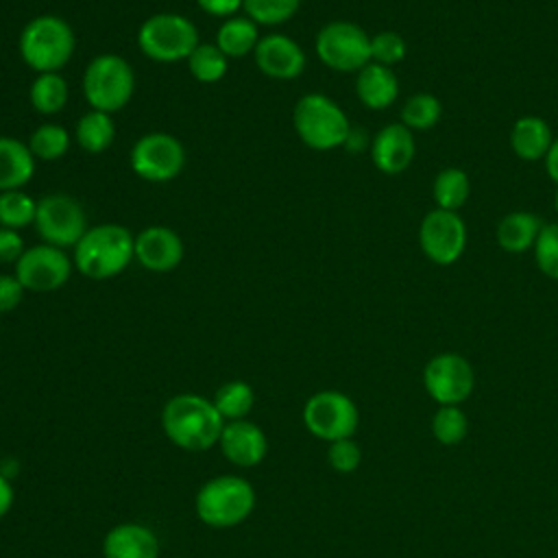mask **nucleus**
Segmentation results:
<instances>
[{"instance_id":"nucleus-1","label":"nucleus","mask_w":558,"mask_h":558,"mask_svg":"<svg viewBox=\"0 0 558 558\" xmlns=\"http://www.w3.org/2000/svg\"><path fill=\"white\" fill-rule=\"evenodd\" d=\"M161 425L177 447L185 451H207L220 440L225 418L216 410L214 401L185 392L166 403Z\"/></svg>"},{"instance_id":"nucleus-2","label":"nucleus","mask_w":558,"mask_h":558,"mask_svg":"<svg viewBox=\"0 0 558 558\" xmlns=\"http://www.w3.org/2000/svg\"><path fill=\"white\" fill-rule=\"evenodd\" d=\"M135 259V235L122 225L102 222L83 233L74 246V266L89 279H111Z\"/></svg>"},{"instance_id":"nucleus-3","label":"nucleus","mask_w":558,"mask_h":558,"mask_svg":"<svg viewBox=\"0 0 558 558\" xmlns=\"http://www.w3.org/2000/svg\"><path fill=\"white\" fill-rule=\"evenodd\" d=\"M74 46L76 37L72 26L59 15L33 17L22 28L17 41L22 61L37 74L59 72L65 68L74 54Z\"/></svg>"},{"instance_id":"nucleus-4","label":"nucleus","mask_w":558,"mask_h":558,"mask_svg":"<svg viewBox=\"0 0 558 558\" xmlns=\"http://www.w3.org/2000/svg\"><path fill=\"white\" fill-rule=\"evenodd\" d=\"M292 124L299 140L314 150H333L344 146L351 122L342 107L325 94L312 92L296 100Z\"/></svg>"},{"instance_id":"nucleus-5","label":"nucleus","mask_w":558,"mask_h":558,"mask_svg":"<svg viewBox=\"0 0 558 558\" xmlns=\"http://www.w3.org/2000/svg\"><path fill=\"white\" fill-rule=\"evenodd\" d=\"M255 508V490L248 480L220 475L203 484L196 495V514L209 527H233Z\"/></svg>"},{"instance_id":"nucleus-6","label":"nucleus","mask_w":558,"mask_h":558,"mask_svg":"<svg viewBox=\"0 0 558 558\" xmlns=\"http://www.w3.org/2000/svg\"><path fill=\"white\" fill-rule=\"evenodd\" d=\"M135 89V74L129 61L120 54H98L83 72L85 100L96 111L113 113L122 109Z\"/></svg>"},{"instance_id":"nucleus-7","label":"nucleus","mask_w":558,"mask_h":558,"mask_svg":"<svg viewBox=\"0 0 558 558\" xmlns=\"http://www.w3.org/2000/svg\"><path fill=\"white\" fill-rule=\"evenodd\" d=\"M201 44L192 20L179 13H155L137 31L140 50L157 63H177Z\"/></svg>"},{"instance_id":"nucleus-8","label":"nucleus","mask_w":558,"mask_h":558,"mask_svg":"<svg viewBox=\"0 0 558 558\" xmlns=\"http://www.w3.org/2000/svg\"><path fill=\"white\" fill-rule=\"evenodd\" d=\"M316 57L336 72H360L371 63V35L349 20L327 22L314 41Z\"/></svg>"},{"instance_id":"nucleus-9","label":"nucleus","mask_w":558,"mask_h":558,"mask_svg":"<svg viewBox=\"0 0 558 558\" xmlns=\"http://www.w3.org/2000/svg\"><path fill=\"white\" fill-rule=\"evenodd\" d=\"M303 423L312 436L333 442L355 434L360 412L349 395L340 390H320L305 401Z\"/></svg>"},{"instance_id":"nucleus-10","label":"nucleus","mask_w":558,"mask_h":558,"mask_svg":"<svg viewBox=\"0 0 558 558\" xmlns=\"http://www.w3.org/2000/svg\"><path fill=\"white\" fill-rule=\"evenodd\" d=\"M423 386L438 405H462L475 390V371L464 355L442 351L423 366Z\"/></svg>"},{"instance_id":"nucleus-11","label":"nucleus","mask_w":558,"mask_h":558,"mask_svg":"<svg viewBox=\"0 0 558 558\" xmlns=\"http://www.w3.org/2000/svg\"><path fill=\"white\" fill-rule=\"evenodd\" d=\"M185 166L183 144L163 131L142 135L131 148L133 172L148 183L172 181Z\"/></svg>"},{"instance_id":"nucleus-12","label":"nucleus","mask_w":558,"mask_h":558,"mask_svg":"<svg viewBox=\"0 0 558 558\" xmlns=\"http://www.w3.org/2000/svg\"><path fill=\"white\" fill-rule=\"evenodd\" d=\"M33 225L46 244L59 248L76 246L87 231L83 207L68 194H46L39 198Z\"/></svg>"},{"instance_id":"nucleus-13","label":"nucleus","mask_w":558,"mask_h":558,"mask_svg":"<svg viewBox=\"0 0 558 558\" xmlns=\"http://www.w3.org/2000/svg\"><path fill=\"white\" fill-rule=\"evenodd\" d=\"M418 246L436 266L458 262L466 248V225L458 211L434 207L418 225Z\"/></svg>"},{"instance_id":"nucleus-14","label":"nucleus","mask_w":558,"mask_h":558,"mask_svg":"<svg viewBox=\"0 0 558 558\" xmlns=\"http://www.w3.org/2000/svg\"><path fill=\"white\" fill-rule=\"evenodd\" d=\"M72 275V259L63 248L52 244H37L22 253L15 262V277L28 292L59 290Z\"/></svg>"},{"instance_id":"nucleus-15","label":"nucleus","mask_w":558,"mask_h":558,"mask_svg":"<svg viewBox=\"0 0 558 558\" xmlns=\"http://www.w3.org/2000/svg\"><path fill=\"white\" fill-rule=\"evenodd\" d=\"M253 57L259 72L275 81H292L301 76L307 61L303 48L292 37L281 33L259 37Z\"/></svg>"},{"instance_id":"nucleus-16","label":"nucleus","mask_w":558,"mask_h":558,"mask_svg":"<svg viewBox=\"0 0 558 558\" xmlns=\"http://www.w3.org/2000/svg\"><path fill=\"white\" fill-rule=\"evenodd\" d=\"M185 246L170 227H146L135 235V259L150 272L174 270L183 259Z\"/></svg>"},{"instance_id":"nucleus-17","label":"nucleus","mask_w":558,"mask_h":558,"mask_svg":"<svg viewBox=\"0 0 558 558\" xmlns=\"http://www.w3.org/2000/svg\"><path fill=\"white\" fill-rule=\"evenodd\" d=\"M416 155L414 133L401 122L384 124L371 142V159L384 174H399L410 168Z\"/></svg>"},{"instance_id":"nucleus-18","label":"nucleus","mask_w":558,"mask_h":558,"mask_svg":"<svg viewBox=\"0 0 558 558\" xmlns=\"http://www.w3.org/2000/svg\"><path fill=\"white\" fill-rule=\"evenodd\" d=\"M218 445H220L225 458L229 462H233L235 466H255V464H259L266 456V449H268L264 432L246 418L229 421L222 427Z\"/></svg>"},{"instance_id":"nucleus-19","label":"nucleus","mask_w":558,"mask_h":558,"mask_svg":"<svg viewBox=\"0 0 558 558\" xmlns=\"http://www.w3.org/2000/svg\"><path fill=\"white\" fill-rule=\"evenodd\" d=\"M102 554L105 558H157L159 541L142 523H120L107 532Z\"/></svg>"},{"instance_id":"nucleus-20","label":"nucleus","mask_w":558,"mask_h":558,"mask_svg":"<svg viewBox=\"0 0 558 558\" xmlns=\"http://www.w3.org/2000/svg\"><path fill=\"white\" fill-rule=\"evenodd\" d=\"M355 94L368 109H388L399 98V78L392 68L371 61L357 72Z\"/></svg>"},{"instance_id":"nucleus-21","label":"nucleus","mask_w":558,"mask_h":558,"mask_svg":"<svg viewBox=\"0 0 558 558\" xmlns=\"http://www.w3.org/2000/svg\"><path fill=\"white\" fill-rule=\"evenodd\" d=\"M554 135L549 124L538 116H523L510 129V148L523 161L545 159Z\"/></svg>"},{"instance_id":"nucleus-22","label":"nucleus","mask_w":558,"mask_h":558,"mask_svg":"<svg viewBox=\"0 0 558 558\" xmlns=\"http://www.w3.org/2000/svg\"><path fill=\"white\" fill-rule=\"evenodd\" d=\"M541 229H543V222L534 211L519 209V211L506 214L497 222L495 238H497V244L501 251L519 255L527 248H534V242H536Z\"/></svg>"},{"instance_id":"nucleus-23","label":"nucleus","mask_w":558,"mask_h":558,"mask_svg":"<svg viewBox=\"0 0 558 558\" xmlns=\"http://www.w3.org/2000/svg\"><path fill=\"white\" fill-rule=\"evenodd\" d=\"M35 172V157L28 144L0 135V192L22 190Z\"/></svg>"},{"instance_id":"nucleus-24","label":"nucleus","mask_w":558,"mask_h":558,"mask_svg":"<svg viewBox=\"0 0 558 558\" xmlns=\"http://www.w3.org/2000/svg\"><path fill=\"white\" fill-rule=\"evenodd\" d=\"M257 41H259L257 24L246 15H231L220 24L214 44L227 57H244L255 50Z\"/></svg>"},{"instance_id":"nucleus-25","label":"nucleus","mask_w":558,"mask_h":558,"mask_svg":"<svg viewBox=\"0 0 558 558\" xmlns=\"http://www.w3.org/2000/svg\"><path fill=\"white\" fill-rule=\"evenodd\" d=\"M432 196L438 209L458 211L471 196V179L462 168H442L432 183Z\"/></svg>"},{"instance_id":"nucleus-26","label":"nucleus","mask_w":558,"mask_h":558,"mask_svg":"<svg viewBox=\"0 0 558 558\" xmlns=\"http://www.w3.org/2000/svg\"><path fill=\"white\" fill-rule=\"evenodd\" d=\"M116 137V122L111 113L105 111H87L76 122V142L83 150L98 155L105 153Z\"/></svg>"},{"instance_id":"nucleus-27","label":"nucleus","mask_w":558,"mask_h":558,"mask_svg":"<svg viewBox=\"0 0 558 558\" xmlns=\"http://www.w3.org/2000/svg\"><path fill=\"white\" fill-rule=\"evenodd\" d=\"M68 96H70L68 83H65V78H61L59 72L37 74L28 89V100H31L33 109L44 116H52V113L61 111L68 102Z\"/></svg>"},{"instance_id":"nucleus-28","label":"nucleus","mask_w":558,"mask_h":558,"mask_svg":"<svg viewBox=\"0 0 558 558\" xmlns=\"http://www.w3.org/2000/svg\"><path fill=\"white\" fill-rule=\"evenodd\" d=\"M442 118L440 100L429 92L412 94L401 107V124L412 133H423L434 129Z\"/></svg>"},{"instance_id":"nucleus-29","label":"nucleus","mask_w":558,"mask_h":558,"mask_svg":"<svg viewBox=\"0 0 558 558\" xmlns=\"http://www.w3.org/2000/svg\"><path fill=\"white\" fill-rule=\"evenodd\" d=\"M185 61L198 83H218L229 70V57L216 44L201 41Z\"/></svg>"},{"instance_id":"nucleus-30","label":"nucleus","mask_w":558,"mask_h":558,"mask_svg":"<svg viewBox=\"0 0 558 558\" xmlns=\"http://www.w3.org/2000/svg\"><path fill=\"white\" fill-rule=\"evenodd\" d=\"M255 403V392L246 381H227L214 395V405L227 421L244 418Z\"/></svg>"},{"instance_id":"nucleus-31","label":"nucleus","mask_w":558,"mask_h":558,"mask_svg":"<svg viewBox=\"0 0 558 558\" xmlns=\"http://www.w3.org/2000/svg\"><path fill=\"white\" fill-rule=\"evenodd\" d=\"M429 427H432V436L440 445L453 447L466 438L469 418L460 405H438V410L432 416Z\"/></svg>"},{"instance_id":"nucleus-32","label":"nucleus","mask_w":558,"mask_h":558,"mask_svg":"<svg viewBox=\"0 0 558 558\" xmlns=\"http://www.w3.org/2000/svg\"><path fill=\"white\" fill-rule=\"evenodd\" d=\"M28 148L33 153L35 159H44V161H54L59 157H63L70 148V135L61 124H39L31 137H28Z\"/></svg>"},{"instance_id":"nucleus-33","label":"nucleus","mask_w":558,"mask_h":558,"mask_svg":"<svg viewBox=\"0 0 558 558\" xmlns=\"http://www.w3.org/2000/svg\"><path fill=\"white\" fill-rule=\"evenodd\" d=\"M37 201L22 190L0 192V227L22 229L35 222Z\"/></svg>"},{"instance_id":"nucleus-34","label":"nucleus","mask_w":558,"mask_h":558,"mask_svg":"<svg viewBox=\"0 0 558 558\" xmlns=\"http://www.w3.org/2000/svg\"><path fill=\"white\" fill-rule=\"evenodd\" d=\"M301 7V0H242V9L246 17L255 24H283L288 22Z\"/></svg>"},{"instance_id":"nucleus-35","label":"nucleus","mask_w":558,"mask_h":558,"mask_svg":"<svg viewBox=\"0 0 558 558\" xmlns=\"http://www.w3.org/2000/svg\"><path fill=\"white\" fill-rule=\"evenodd\" d=\"M532 251L538 270L549 279H558V222L543 225Z\"/></svg>"},{"instance_id":"nucleus-36","label":"nucleus","mask_w":558,"mask_h":558,"mask_svg":"<svg viewBox=\"0 0 558 558\" xmlns=\"http://www.w3.org/2000/svg\"><path fill=\"white\" fill-rule=\"evenodd\" d=\"M405 52H408V44L395 31H381L371 37V61L379 65L395 68L405 59Z\"/></svg>"},{"instance_id":"nucleus-37","label":"nucleus","mask_w":558,"mask_h":558,"mask_svg":"<svg viewBox=\"0 0 558 558\" xmlns=\"http://www.w3.org/2000/svg\"><path fill=\"white\" fill-rule=\"evenodd\" d=\"M327 462L338 473H353L362 462V449L353 438H342L329 442Z\"/></svg>"},{"instance_id":"nucleus-38","label":"nucleus","mask_w":558,"mask_h":558,"mask_svg":"<svg viewBox=\"0 0 558 558\" xmlns=\"http://www.w3.org/2000/svg\"><path fill=\"white\" fill-rule=\"evenodd\" d=\"M26 288L15 275H0V312L15 310L24 299Z\"/></svg>"},{"instance_id":"nucleus-39","label":"nucleus","mask_w":558,"mask_h":558,"mask_svg":"<svg viewBox=\"0 0 558 558\" xmlns=\"http://www.w3.org/2000/svg\"><path fill=\"white\" fill-rule=\"evenodd\" d=\"M24 240L15 229L0 227V264L17 262L24 253Z\"/></svg>"},{"instance_id":"nucleus-40","label":"nucleus","mask_w":558,"mask_h":558,"mask_svg":"<svg viewBox=\"0 0 558 558\" xmlns=\"http://www.w3.org/2000/svg\"><path fill=\"white\" fill-rule=\"evenodd\" d=\"M196 4L214 17H231L242 9V0H196Z\"/></svg>"},{"instance_id":"nucleus-41","label":"nucleus","mask_w":558,"mask_h":558,"mask_svg":"<svg viewBox=\"0 0 558 558\" xmlns=\"http://www.w3.org/2000/svg\"><path fill=\"white\" fill-rule=\"evenodd\" d=\"M545 170H547V177L558 185V137H554L551 148L545 155Z\"/></svg>"},{"instance_id":"nucleus-42","label":"nucleus","mask_w":558,"mask_h":558,"mask_svg":"<svg viewBox=\"0 0 558 558\" xmlns=\"http://www.w3.org/2000/svg\"><path fill=\"white\" fill-rule=\"evenodd\" d=\"M13 506V488L7 477L0 475V519L11 510Z\"/></svg>"},{"instance_id":"nucleus-43","label":"nucleus","mask_w":558,"mask_h":558,"mask_svg":"<svg viewBox=\"0 0 558 558\" xmlns=\"http://www.w3.org/2000/svg\"><path fill=\"white\" fill-rule=\"evenodd\" d=\"M554 209L558 211V185H556V194H554Z\"/></svg>"}]
</instances>
